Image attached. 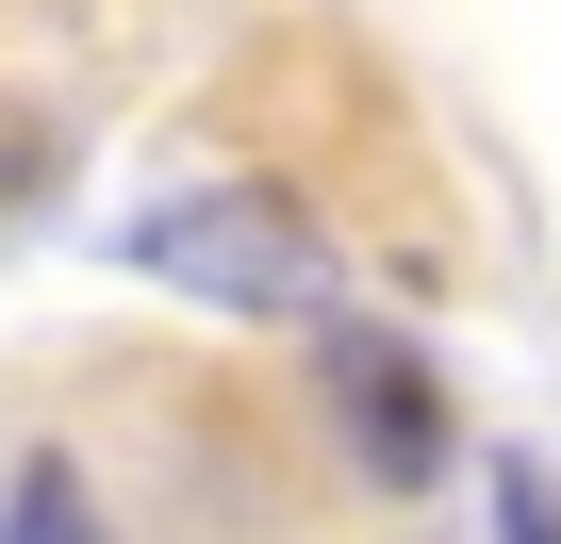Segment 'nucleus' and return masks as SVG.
I'll return each mask as SVG.
<instances>
[{"label":"nucleus","mask_w":561,"mask_h":544,"mask_svg":"<svg viewBox=\"0 0 561 544\" xmlns=\"http://www.w3.org/2000/svg\"><path fill=\"white\" fill-rule=\"evenodd\" d=\"M133 264H149L165 298H215V314H314V298H331V247L280 215L264 182L149 198V215H133Z\"/></svg>","instance_id":"nucleus-1"},{"label":"nucleus","mask_w":561,"mask_h":544,"mask_svg":"<svg viewBox=\"0 0 561 544\" xmlns=\"http://www.w3.org/2000/svg\"><path fill=\"white\" fill-rule=\"evenodd\" d=\"M331 380H347V445H364V462H380V478L413 495V478L446 462V413H430V363H413V347H380V331H347V363H331Z\"/></svg>","instance_id":"nucleus-2"},{"label":"nucleus","mask_w":561,"mask_h":544,"mask_svg":"<svg viewBox=\"0 0 561 544\" xmlns=\"http://www.w3.org/2000/svg\"><path fill=\"white\" fill-rule=\"evenodd\" d=\"M0 544H100V528H83V495H67V462H34L18 495H0Z\"/></svg>","instance_id":"nucleus-3"},{"label":"nucleus","mask_w":561,"mask_h":544,"mask_svg":"<svg viewBox=\"0 0 561 544\" xmlns=\"http://www.w3.org/2000/svg\"><path fill=\"white\" fill-rule=\"evenodd\" d=\"M495 511H512V544H561V495H545V462H495Z\"/></svg>","instance_id":"nucleus-4"}]
</instances>
